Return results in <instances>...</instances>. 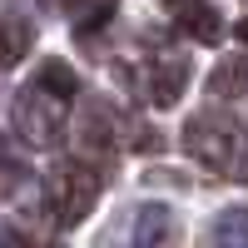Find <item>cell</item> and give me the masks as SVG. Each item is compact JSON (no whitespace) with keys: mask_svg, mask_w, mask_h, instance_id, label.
Here are the masks:
<instances>
[{"mask_svg":"<svg viewBox=\"0 0 248 248\" xmlns=\"http://www.w3.org/2000/svg\"><path fill=\"white\" fill-rule=\"evenodd\" d=\"M79 94V79L65 60H45L40 75L30 79L15 99V129L25 144L35 149H50V144L65 139V119H70V105Z\"/></svg>","mask_w":248,"mask_h":248,"instance_id":"6da1fadb","label":"cell"},{"mask_svg":"<svg viewBox=\"0 0 248 248\" xmlns=\"http://www.w3.org/2000/svg\"><path fill=\"white\" fill-rule=\"evenodd\" d=\"M184 149H189L203 169H214L223 179L248 184V129L229 114H194L184 124Z\"/></svg>","mask_w":248,"mask_h":248,"instance_id":"7a4b0ae2","label":"cell"},{"mask_svg":"<svg viewBox=\"0 0 248 248\" xmlns=\"http://www.w3.org/2000/svg\"><path fill=\"white\" fill-rule=\"evenodd\" d=\"M45 199H50L55 223L75 229V223L99 203V174L90 169V164H79V159H65V164H55V169H50V179H45Z\"/></svg>","mask_w":248,"mask_h":248,"instance_id":"3957f363","label":"cell"},{"mask_svg":"<svg viewBox=\"0 0 248 248\" xmlns=\"http://www.w3.org/2000/svg\"><path fill=\"white\" fill-rule=\"evenodd\" d=\"M169 243H174V214L164 203H139L114 238V248H169Z\"/></svg>","mask_w":248,"mask_h":248,"instance_id":"277c9868","label":"cell"},{"mask_svg":"<svg viewBox=\"0 0 248 248\" xmlns=\"http://www.w3.org/2000/svg\"><path fill=\"white\" fill-rule=\"evenodd\" d=\"M164 5H169L174 25L189 40H199V45H214V40L223 35V15L209 5V0H164Z\"/></svg>","mask_w":248,"mask_h":248,"instance_id":"5b68a950","label":"cell"},{"mask_svg":"<svg viewBox=\"0 0 248 248\" xmlns=\"http://www.w3.org/2000/svg\"><path fill=\"white\" fill-rule=\"evenodd\" d=\"M184 90H189V60L184 55H159L154 70H149V99L159 109H169V105H179Z\"/></svg>","mask_w":248,"mask_h":248,"instance_id":"8992f818","label":"cell"},{"mask_svg":"<svg viewBox=\"0 0 248 248\" xmlns=\"http://www.w3.org/2000/svg\"><path fill=\"white\" fill-rule=\"evenodd\" d=\"M209 94H214V99H238V94H248V60H243V55H229V60H218V65H214Z\"/></svg>","mask_w":248,"mask_h":248,"instance_id":"52a82bcc","label":"cell"},{"mask_svg":"<svg viewBox=\"0 0 248 248\" xmlns=\"http://www.w3.org/2000/svg\"><path fill=\"white\" fill-rule=\"evenodd\" d=\"M30 50V25L25 20H0V70H15Z\"/></svg>","mask_w":248,"mask_h":248,"instance_id":"ba28073f","label":"cell"},{"mask_svg":"<svg viewBox=\"0 0 248 248\" xmlns=\"http://www.w3.org/2000/svg\"><path fill=\"white\" fill-rule=\"evenodd\" d=\"M214 248H248V209H223L214 218Z\"/></svg>","mask_w":248,"mask_h":248,"instance_id":"9c48e42d","label":"cell"},{"mask_svg":"<svg viewBox=\"0 0 248 248\" xmlns=\"http://www.w3.org/2000/svg\"><path fill=\"white\" fill-rule=\"evenodd\" d=\"M20 184H25V169H20L15 159H5V154H0V199H10Z\"/></svg>","mask_w":248,"mask_h":248,"instance_id":"30bf717a","label":"cell"},{"mask_svg":"<svg viewBox=\"0 0 248 248\" xmlns=\"http://www.w3.org/2000/svg\"><path fill=\"white\" fill-rule=\"evenodd\" d=\"M0 248H30V238L20 229H10V223H0Z\"/></svg>","mask_w":248,"mask_h":248,"instance_id":"8fae6325","label":"cell"},{"mask_svg":"<svg viewBox=\"0 0 248 248\" xmlns=\"http://www.w3.org/2000/svg\"><path fill=\"white\" fill-rule=\"evenodd\" d=\"M238 40H243V45H248V15L238 20Z\"/></svg>","mask_w":248,"mask_h":248,"instance_id":"7c38bea8","label":"cell"}]
</instances>
